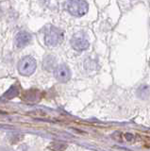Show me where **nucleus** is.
I'll use <instances>...</instances> for the list:
<instances>
[{
  "label": "nucleus",
  "mask_w": 150,
  "mask_h": 151,
  "mask_svg": "<svg viewBox=\"0 0 150 151\" xmlns=\"http://www.w3.org/2000/svg\"><path fill=\"white\" fill-rule=\"evenodd\" d=\"M65 8L73 16L81 17L87 13L89 6L84 0H68Z\"/></svg>",
  "instance_id": "1"
},
{
  "label": "nucleus",
  "mask_w": 150,
  "mask_h": 151,
  "mask_svg": "<svg viewBox=\"0 0 150 151\" xmlns=\"http://www.w3.org/2000/svg\"><path fill=\"white\" fill-rule=\"evenodd\" d=\"M36 66L37 63L33 57L26 56L18 63V71L23 76H30L35 72Z\"/></svg>",
  "instance_id": "2"
},
{
  "label": "nucleus",
  "mask_w": 150,
  "mask_h": 151,
  "mask_svg": "<svg viewBox=\"0 0 150 151\" xmlns=\"http://www.w3.org/2000/svg\"><path fill=\"white\" fill-rule=\"evenodd\" d=\"M62 31L60 28L56 27H49L44 35V42L46 45L53 47L60 44V41L62 40Z\"/></svg>",
  "instance_id": "3"
},
{
  "label": "nucleus",
  "mask_w": 150,
  "mask_h": 151,
  "mask_svg": "<svg viewBox=\"0 0 150 151\" xmlns=\"http://www.w3.org/2000/svg\"><path fill=\"white\" fill-rule=\"evenodd\" d=\"M54 77L58 81L65 83L71 78V71L66 64H60L54 70Z\"/></svg>",
  "instance_id": "4"
},
{
  "label": "nucleus",
  "mask_w": 150,
  "mask_h": 151,
  "mask_svg": "<svg viewBox=\"0 0 150 151\" xmlns=\"http://www.w3.org/2000/svg\"><path fill=\"white\" fill-rule=\"evenodd\" d=\"M72 47L77 51L86 50L89 47V42L86 38H84L81 34L75 35L71 40Z\"/></svg>",
  "instance_id": "5"
},
{
  "label": "nucleus",
  "mask_w": 150,
  "mask_h": 151,
  "mask_svg": "<svg viewBox=\"0 0 150 151\" xmlns=\"http://www.w3.org/2000/svg\"><path fill=\"white\" fill-rule=\"evenodd\" d=\"M32 36L30 33L27 31H20L19 33H17V35L15 36L14 39V45L17 48H23L26 45H27L31 42Z\"/></svg>",
  "instance_id": "6"
},
{
  "label": "nucleus",
  "mask_w": 150,
  "mask_h": 151,
  "mask_svg": "<svg viewBox=\"0 0 150 151\" xmlns=\"http://www.w3.org/2000/svg\"><path fill=\"white\" fill-rule=\"evenodd\" d=\"M18 93H19L18 87L16 86V85H13V86H11L1 97H0V101L6 102L8 100H11V99H12L13 97H15L16 96H18Z\"/></svg>",
  "instance_id": "7"
},
{
  "label": "nucleus",
  "mask_w": 150,
  "mask_h": 151,
  "mask_svg": "<svg viewBox=\"0 0 150 151\" xmlns=\"http://www.w3.org/2000/svg\"><path fill=\"white\" fill-rule=\"evenodd\" d=\"M56 64V59L52 56H48L46 57L44 60V67L47 70H52L55 67Z\"/></svg>",
  "instance_id": "8"
}]
</instances>
